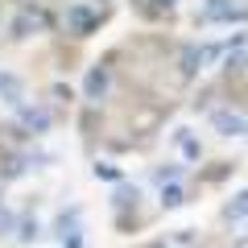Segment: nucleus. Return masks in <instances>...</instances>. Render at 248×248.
<instances>
[{
	"mask_svg": "<svg viewBox=\"0 0 248 248\" xmlns=\"http://www.w3.org/2000/svg\"><path fill=\"white\" fill-rule=\"evenodd\" d=\"M13 232H17V215H13L9 207H0V240L13 236Z\"/></svg>",
	"mask_w": 248,
	"mask_h": 248,
	"instance_id": "1a4fd4ad",
	"label": "nucleus"
},
{
	"mask_svg": "<svg viewBox=\"0 0 248 248\" xmlns=\"http://www.w3.org/2000/svg\"><path fill=\"white\" fill-rule=\"evenodd\" d=\"M211 124L219 128L223 137H240V133H248V120H244L240 112H228V108H223V112H215V116H211Z\"/></svg>",
	"mask_w": 248,
	"mask_h": 248,
	"instance_id": "f03ea898",
	"label": "nucleus"
},
{
	"mask_svg": "<svg viewBox=\"0 0 248 248\" xmlns=\"http://www.w3.org/2000/svg\"><path fill=\"white\" fill-rule=\"evenodd\" d=\"M42 236V228H37V219H17V240L21 244H29V240Z\"/></svg>",
	"mask_w": 248,
	"mask_h": 248,
	"instance_id": "6e6552de",
	"label": "nucleus"
},
{
	"mask_svg": "<svg viewBox=\"0 0 248 248\" xmlns=\"http://www.w3.org/2000/svg\"><path fill=\"white\" fill-rule=\"evenodd\" d=\"M0 207H4V190H0Z\"/></svg>",
	"mask_w": 248,
	"mask_h": 248,
	"instance_id": "dca6fc26",
	"label": "nucleus"
},
{
	"mask_svg": "<svg viewBox=\"0 0 248 248\" xmlns=\"http://www.w3.org/2000/svg\"><path fill=\"white\" fill-rule=\"evenodd\" d=\"M62 248H83V236L79 232H66V236H62Z\"/></svg>",
	"mask_w": 248,
	"mask_h": 248,
	"instance_id": "ddd939ff",
	"label": "nucleus"
},
{
	"mask_svg": "<svg viewBox=\"0 0 248 248\" xmlns=\"http://www.w3.org/2000/svg\"><path fill=\"white\" fill-rule=\"evenodd\" d=\"M95 29H99V13L91 9V4H71V9H66V33L91 37Z\"/></svg>",
	"mask_w": 248,
	"mask_h": 248,
	"instance_id": "f257e3e1",
	"label": "nucleus"
},
{
	"mask_svg": "<svg viewBox=\"0 0 248 248\" xmlns=\"http://www.w3.org/2000/svg\"><path fill=\"white\" fill-rule=\"evenodd\" d=\"M186 203V186L182 182H166L161 186V207H166V211H174V207H182Z\"/></svg>",
	"mask_w": 248,
	"mask_h": 248,
	"instance_id": "423d86ee",
	"label": "nucleus"
},
{
	"mask_svg": "<svg viewBox=\"0 0 248 248\" xmlns=\"http://www.w3.org/2000/svg\"><path fill=\"white\" fill-rule=\"evenodd\" d=\"M178 174H182V170L170 161V166H161V170H157V182H161V186H166V182H178Z\"/></svg>",
	"mask_w": 248,
	"mask_h": 248,
	"instance_id": "9d476101",
	"label": "nucleus"
},
{
	"mask_svg": "<svg viewBox=\"0 0 248 248\" xmlns=\"http://www.w3.org/2000/svg\"><path fill=\"white\" fill-rule=\"evenodd\" d=\"M0 95H4V104L21 108V99H25V91H21V79H13V75H0Z\"/></svg>",
	"mask_w": 248,
	"mask_h": 248,
	"instance_id": "39448f33",
	"label": "nucleus"
},
{
	"mask_svg": "<svg viewBox=\"0 0 248 248\" xmlns=\"http://www.w3.org/2000/svg\"><path fill=\"white\" fill-rule=\"evenodd\" d=\"M178 141H182V153H186V157H199V153H203V149H199V141H195V137H178Z\"/></svg>",
	"mask_w": 248,
	"mask_h": 248,
	"instance_id": "9b49d317",
	"label": "nucleus"
},
{
	"mask_svg": "<svg viewBox=\"0 0 248 248\" xmlns=\"http://www.w3.org/2000/svg\"><path fill=\"white\" fill-rule=\"evenodd\" d=\"M153 248H170V244H153Z\"/></svg>",
	"mask_w": 248,
	"mask_h": 248,
	"instance_id": "f3484780",
	"label": "nucleus"
},
{
	"mask_svg": "<svg viewBox=\"0 0 248 248\" xmlns=\"http://www.w3.org/2000/svg\"><path fill=\"white\" fill-rule=\"evenodd\" d=\"M21 124H25L29 133H46L54 124V116L46 112V108H21Z\"/></svg>",
	"mask_w": 248,
	"mask_h": 248,
	"instance_id": "20e7f679",
	"label": "nucleus"
},
{
	"mask_svg": "<svg viewBox=\"0 0 248 248\" xmlns=\"http://www.w3.org/2000/svg\"><path fill=\"white\" fill-rule=\"evenodd\" d=\"M223 215H228V219H248V190H240V195L228 203V211H223Z\"/></svg>",
	"mask_w": 248,
	"mask_h": 248,
	"instance_id": "0eeeda50",
	"label": "nucleus"
},
{
	"mask_svg": "<svg viewBox=\"0 0 248 248\" xmlns=\"http://www.w3.org/2000/svg\"><path fill=\"white\" fill-rule=\"evenodd\" d=\"M161 9L170 13V9H174V0H153V13H161Z\"/></svg>",
	"mask_w": 248,
	"mask_h": 248,
	"instance_id": "4468645a",
	"label": "nucleus"
},
{
	"mask_svg": "<svg viewBox=\"0 0 248 248\" xmlns=\"http://www.w3.org/2000/svg\"><path fill=\"white\" fill-rule=\"evenodd\" d=\"M95 178H108V182H120V170L104 161V166H95Z\"/></svg>",
	"mask_w": 248,
	"mask_h": 248,
	"instance_id": "f8f14e48",
	"label": "nucleus"
},
{
	"mask_svg": "<svg viewBox=\"0 0 248 248\" xmlns=\"http://www.w3.org/2000/svg\"><path fill=\"white\" fill-rule=\"evenodd\" d=\"M232 248H248V236H236V240H232Z\"/></svg>",
	"mask_w": 248,
	"mask_h": 248,
	"instance_id": "2eb2a0df",
	"label": "nucleus"
},
{
	"mask_svg": "<svg viewBox=\"0 0 248 248\" xmlns=\"http://www.w3.org/2000/svg\"><path fill=\"white\" fill-rule=\"evenodd\" d=\"M104 91H108V66H91L87 71V83H83V95L91 99V104H95V99H104Z\"/></svg>",
	"mask_w": 248,
	"mask_h": 248,
	"instance_id": "7ed1b4c3",
	"label": "nucleus"
}]
</instances>
